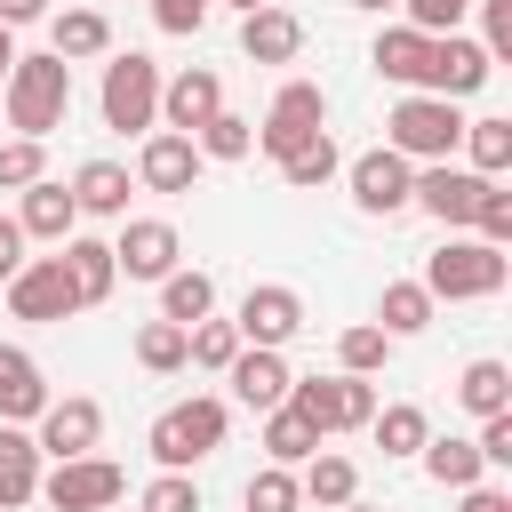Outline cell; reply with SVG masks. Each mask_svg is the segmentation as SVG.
I'll return each mask as SVG.
<instances>
[{"mask_svg": "<svg viewBox=\"0 0 512 512\" xmlns=\"http://www.w3.org/2000/svg\"><path fill=\"white\" fill-rule=\"evenodd\" d=\"M40 496H48L56 512H112V504L128 496V472H120L112 456H72V464L40 472Z\"/></svg>", "mask_w": 512, "mask_h": 512, "instance_id": "ba28073f", "label": "cell"}, {"mask_svg": "<svg viewBox=\"0 0 512 512\" xmlns=\"http://www.w3.org/2000/svg\"><path fill=\"white\" fill-rule=\"evenodd\" d=\"M40 16H48V0H0V24H8V32H16V24H40Z\"/></svg>", "mask_w": 512, "mask_h": 512, "instance_id": "f907efd6", "label": "cell"}, {"mask_svg": "<svg viewBox=\"0 0 512 512\" xmlns=\"http://www.w3.org/2000/svg\"><path fill=\"white\" fill-rule=\"evenodd\" d=\"M384 144H392L408 168L456 160V144H464V112H456L448 96H400V104L384 112Z\"/></svg>", "mask_w": 512, "mask_h": 512, "instance_id": "3957f363", "label": "cell"}, {"mask_svg": "<svg viewBox=\"0 0 512 512\" xmlns=\"http://www.w3.org/2000/svg\"><path fill=\"white\" fill-rule=\"evenodd\" d=\"M0 104H8V128L16 136L48 144L64 128V112H72V64L64 56H16L8 80H0Z\"/></svg>", "mask_w": 512, "mask_h": 512, "instance_id": "6da1fadb", "label": "cell"}, {"mask_svg": "<svg viewBox=\"0 0 512 512\" xmlns=\"http://www.w3.org/2000/svg\"><path fill=\"white\" fill-rule=\"evenodd\" d=\"M368 64H376L392 88L424 96V72H432V40H424V32H408V24H384V32H376V48H368Z\"/></svg>", "mask_w": 512, "mask_h": 512, "instance_id": "7402d4cb", "label": "cell"}, {"mask_svg": "<svg viewBox=\"0 0 512 512\" xmlns=\"http://www.w3.org/2000/svg\"><path fill=\"white\" fill-rule=\"evenodd\" d=\"M456 496H464L456 512H512V496H504L496 480H480V488H456Z\"/></svg>", "mask_w": 512, "mask_h": 512, "instance_id": "c3c4849f", "label": "cell"}, {"mask_svg": "<svg viewBox=\"0 0 512 512\" xmlns=\"http://www.w3.org/2000/svg\"><path fill=\"white\" fill-rule=\"evenodd\" d=\"M96 104H104V128H120V136H152V128H160V64L136 56V48L112 56Z\"/></svg>", "mask_w": 512, "mask_h": 512, "instance_id": "8992f818", "label": "cell"}, {"mask_svg": "<svg viewBox=\"0 0 512 512\" xmlns=\"http://www.w3.org/2000/svg\"><path fill=\"white\" fill-rule=\"evenodd\" d=\"M136 504H144V512H200V480H192V472H160V480H144Z\"/></svg>", "mask_w": 512, "mask_h": 512, "instance_id": "7bdbcfd3", "label": "cell"}, {"mask_svg": "<svg viewBox=\"0 0 512 512\" xmlns=\"http://www.w3.org/2000/svg\"><path fill=\"white\" fill-rule=\"evenodd\" d=\"M176 256H184V240H176L168 216H120V232H112V264H120V280H168Z\"/></svg>", "mask_w": 512, "mask_h": 512, "instance_id": "9c48e42d", "label": "cell"}, {"mask_svg": "<svg viewBox=\"0 0 512 512\" xmlns=\"http://www.w3.org/2000/svg\"><path fill=\"white\" fill-rule=\"evenodd\" d=\"M336 512H384V504H360V496H352V504H336Z\"/></svg>", "mask_w": 512, "mask_h": 512, "instance_id": "11a10c76", "label": "cell"}, {"mask_svg": "<svg viewBox=\"0 0 512 512\" xmlns=\"http://www.w3.org/2000/svg\"><path fill=\"white\" fill-rule=\"evenodd\" d=\"M472 448H480L488 472H504V464H512V408H504V416H480V440H472Z\"/></svg>", "mask_w": 512, "mask_h": 512, "instance_id": "f6af8a7d", "label": "cell"}, {"mask_svg": "<svg viewBox=\"0 0 512 512\" xmlns=\"http://www.w3.org/2000/svg\"><path fill=\"white\" fill-rule=\"evenodd\" d=\"M40 176H48V144L8 136V144H0V192H24V184H40Z\"/></svg>", "mask_w": 512, "mask_h": 512, "instance_id": "60d3db41", "label": "cell"}, {"mask_svg": "<svg viewBox=\"0 0 512 512\" xmlns=\"http://www.w3.org/2000/svg\"><path fill=\"white\" fill-rule=\"evenodd\" d=\"M384 360H392V336H384L376 320H360V328L336 336V368H344V376H376Z\"/></svg>", "mask_w": 512, "mask_h": 512, "instance_id": "74e56055", "label": "cell"}, {"mask_svg": "<svg viewBox=\"0 0 512 512\" xmlns=\"http://www.w3.org/2000/svg\"><path fill=\"white\" fill-rule=\"evenodd\" d=\"M416 456H424V472H432L440 488H480V480H488L480 448H472V440H456V432H448V440H424Z\"/></svg>", "mask_w": 512, "mask_h": 512, "instance_id": "836d02e7", "label": "cell"}, {"mask_svg": "<svg viewBox=\"0 0 512 512\" xmlns=\"http://www.w3.org/2000/svg\"><path fill=\"white\" fill-rule=\"evenodd\" d=\"M56 264H64V280H72V296H80V312H88V304H104V296L120 288V264H112V240H88V232H72V240L56 248Z\"/></svg>", "mask_w": 512, "mask_h": 512, "instance_id": "44dd1931", "label": "cell"}, {"mask_svg": "<svg viewBox=\"0 0 512 512\" xmlns=\"http://www.w3.org/2000/svg\"><path fill=\"white\" fill-rule=\"evenodd\" d=\"M16 232H24V240H48V248H64V240L80 232V208H72V192H64L56 176L24 184V192H16Z\"/></svg>", "mask_w": 512, "mask_h": 512, "instance_id": "ac0fdd59", "label": "cell"}, {"mask_svg": "<svg viewBox=\"0 0 512 512\" xmlns=\"http://www.w3.org/2000/svg\"><path fill=\"white\" fill-rule=\"evenodd\" d=\"M224 376H232V400H240V408H256V416H264V408H280V400H288V384H296V376H288V360H280V352H256V344H240V360H232Z\"/></svg>", "mask_w": 512, "mask_h": 512, "instance_id": "603a6c76", "label": "cell"}, {"mask_svg": "<svg viewBox=\"0 0 512 512\" xmlns=\"http://www.w3.org/2000/svg\"><path fill=\"white\" fill-rule=\"evenodd\" d=\"M32 496H40V448L24 424H0V512H16Z\"/></svg>", "mask_w": 512, "mask_h": 512, "instance_id": "484cf974", "label": "cell"}, {"mask_svg": "<svg viewBox=\"0 0 512 512\" xmlns=\"http://www.w3.org/2000/svg\"><path fill=\"white\" fill-rule=\"evenodd\" d=\"M240 344H256V352H280L296 328H304V296L288 288V280H256L248 296H240Z\"/></svg>", "mask_w": 512, "mask_h": 512, "instance_id": "7c38bea8", "label": "cell"}, {"mask_svg": "<svg viewBox=\"0 0 512 512\" xmlns=\"http://www.w3.org/2000/svg\"><path fill=\"white\" fill-rule=\"evenodd\" d=\"M64 192H72V208H80V216H112V224H120V216H128V192H136V176H128L120 160H80V176H72Z\"/></svg>", "mask_w": 512, "mask_h": 512, "instance_id": "cb8c5ba5", "label": "cell"}, {"mask_svg": "<svg viewBox=\"0 0 512 512\" xmlns=\"http://www.w3.org/2000/svg\"><path fill=\"white\" fill-rule=\"evenodd\" d=\"M344 184H352V208H360V216H400L408 192H416V168H408L392 144H376V152H360V160L344 168Z\"/></svg>", "mask_w": 512, "mask_h": 512, "instance_id": "8fae6325", "label": "cell"}, {"mask_svg": "<svg viewBox=\"0 0 512 512\" xmlns=\"http://www.w3.org/2000/svg\"><path fill=\"white\" fill-rule=\"evenodd\" d=\"M208 312H216V280H208V272H192V264H176V272L160 280V320L192 328V320H208Z\"/></svg>", "mask_w": 512, "mask_h": 512, "instance_id": "f1b7e54d", "label": "cell"}, {"mask_svg": "<svg viewBox=\"0 0 512 512\" xmlns=\"http://www.w3.org/2000/svg\"><path fill=\"white\" fill-rule=\"evenodd\" d=\"M16 56H24V48H16V32L0 24V80H8V64H16Z\"/></svg>", "mask_w": 512, "mask_h": 512, "instance_id": "816d5d0a", "label": "cell"}, {"mask_svg": "<svg viewBox=\"0 0 512 512\" xmlns=\"http://www.w3.org/2000/svg\"><path fill=\"white\" fill-rule=\"evenodd\" d=\"M224 8H240V16H256V8H272V0H224Z\"/></svg>", "mask_w": 512, "mask_h": 512, "instance_id": "f5cc1de1", "label": "cell"}, {"mask_svg": "<svg viewBox=\"0 0 512 512\" xmlns=\"http://www.w3.org/2000/svg\"><path fill=\"white\" fill-rule=\"evenodd\" d=\"M456 400H464V416H504L512 408V368L504 360H472L456 376Z\"/></svg>", "mask_w": 512, "mask_h": 512, "instance_id": "1f68e13d", "label": "cell"}, {"mask_svg": "<svg viewBox=\"0 0 512 512\" xmlns=\"http://www.w3.org/2000/svg\"><path fill=\"white\" fill-rule=\"evenodd\" d=\"M8 312H16V320H32V328H56V320H72V312H80V296H72V280H64V264H56V256H24V264H16V280H8Z\"/></svg>", "mask_w": 512, "mask_h": 512, "instance_id": "30bf717a", "label": "cell"}, {"mask_svg": "<svg viewBox=\"0 0 512 512\" xmlns=\"http://www.w3.org/2000/svg\"><path fill=\"white\" fill-rule=\"evenodd\" d=\"M488 48L480 40H464V32H448V40H432V72H424V96H472V88H488Z\"/></svg>", "mask_w": 512, "mask_h": 512, "instance_id": "e0dca14e", "label": "cell"}, {"mask_svg": "<svg viewBox=\"0 0 512 512\" xmlns=\"http://www.w3.org/2000/svg\"><path fill=\"white\" fill-rule=\"evenodd\" d=\"M312 448H328V440H320V432H312V424H304L288 400H280V408H264V456H272L280 472H296Z\"/></svg>", "mask_w": 512, "mask_h": 512, "instance_id": "f546056e", "label": "cell"}, {"mask_svg": "<svg viewBox=\"0 0 512 512\" xmlns=\"http://www.w3.org/2000/svg\"><path fill=\"white\" fill-rule=\"evenodd\" d=\"M480 48H488V64H504L512 56V0H480Z\"/></svg>", "mask_w": 512, "mask_h": 512, "instance_id": "bcb514c9", "label": "cell"}, {"mask_svg": "<svg viewBox=\"0 0 512 512\" xmlns=\"http://www.w3.org/2000/svg\"><path fill=\"white\" fill-rule=\"evenodd\" d=\"M216 112H224V80H216L208 64H184L176 80H160V128H176V136H200Z\"/></svg>", "mask_w": 512, "mask_h": 512, "instance_id": "5bb4252c", "label": "cell"}, {"mask_svg": "<svg viewBox=\"0 0 512 512\" xmlns=\"http://www.w3.org/2000/svg\"><path fill=\"white\" fill-rule=\"evenodd\" d=\"M472 240L512 248V192H504V184H480V200H472Z\"/></svg>", "mask_w": 512, "mask_h": 512, "instance_id": "ab89813d", "label": "cell"}, {"mask_svg": "<svg viewBox=\"0 0 512 512\" xmlns=\"http://www.w3.org/2000/svg\"><path fill=\"white\" fill-rule=\"evenodd\" d=\"M464 152H472V176H504L512 168V120H464Z\"/></svg>", "mask_w": 512, "mask_h": 512, "instance_id": "d590c367", "label": "cell"}, {"mask_svg": "<svg viewBox=\"0 0 512 512\" xmlns=\"http://www.w3.org/2000/svg\"><path fill=\"white\" fill-rule=\"evenodd\" d=\"M136 368L176 376V368H184V328H176V320H144V328H136Z\"/></svg>", "mask_w": 512, "mask_h": 512, "instance_id": "f35d334b", "label": "cell"}, {"mask_svg": "<svg viewBox=\"0 0 512 512\" xmlns=\"http://www.w3.org/2000/svg\"><path fill=\"white\" fill-rule=\"evenodd\" d=\"M208 8H216V0H152V24H160V32H200Z\"/></svg>", "mask_w": 512, "mask_h": 512, "instance_id": "7dc6e473", "label": "cell"}, {"mask_svg": "<svg viewBox=\"0 0 512 512\" xmlns=\"http://www.w3.org/2000/svg\"><path fill=\"white\" fill-rule=\"evenodd\" d=\"M368 432H376V448H384V456H416V448L432 440V416H424L416 400H392V408H376V416H368Z\"/></svg>", "mask_w": 512, "mask_h": 512, "instance_id": "d6a6232c", "label": "cell"}, {"mask_svg": "<svg viewBox=\"0 0 512 512\" xmlns=\"http://www.w3.org/2000/svg\"><path fill=\"white\" fill-rule=\"evenodd\" d=\"M232 360H240V328H232V320H216V312H208V320H192V328H184V368L224 376Z\"/></svg>", "mask_w": 512, "mask_h": 512, "instance_id": "4dcf8cb0", "label": "cell"}, {"mask_svg": "<svg viewBox=\"0 0 512 512\" xmlns=\"http://www.w3.org/2000/svg\"><path fill=\"white\" fill-rule=\"evenodd\" d=\"M288 408L320 432V440H336V432H368V416H376V384L368 376H296L288 384Z\"/></svg>", "mask_w": 512, "mask_h": 512, "instance_id": "5b68a950", "label": "cell"}, {"mask_svg": "<svg viewBox=\"0 0 512 512\" xmlns=\"http://www.w3.org/2000/svg\"><path fill=\"white\" fill-rule=\"evenodd\" d=\"M336 168H344V152H336V136H312V144H304L296 160H280V184H288V192H320V184H328Z\"/></svg>", "mask_w": 512, "mask_h": 512, "instance_id": "8d00e7d4", "label": "cell"}, {"mask_svg": "<svg viewBox=\"0 0 512 512\" xmlns=\"http://www.w3.org/2000/svg\"><path fill=\"white\" fill-rule=\"evenodd\" d=\"M200 168H208V160H200L192 136H176V128H152L144 152H136V184H144V192H192Z\"/></svg>", "mask_w": 512, "mask_h": 512, "instance_id": "2e32d148", "label": "cell"}, {"mask_svg": "<svg viewBox=\"0 0 512 512\" xmlns=\"http://www.w3.org/2000/svg\"><path fill=\"white\" fill-rule=\"evenodd\" d=\"M248 512H296L304 496H296V472H280V464H264V472H248Z\"/></svg>", "mask_w": 512, "mask_h": 512, "instance_id": "b9f144b4", "label": "cell"}, {"mask_svg": "<svg viewBox=\"0 0 512 512\" xmlns=\"http://www.w3.org/2000/svg\"><path fill=\"white\" fill-rule=\"evenodd\" d=\"M16 264H24V232H16V216H0V288L16 280Z\"/></svg>", "mask_w": 512, "mask_h": 512, "instance_id": "681fc988", "label": "cell"}, {"mask_svg": "<svg viewBox=\"0 0 512 512\" xmlns=\"http://www.w3.org/2000/svg\"><path fill=\"white\" fill-rule=\"evenodd\" d=\"M296 48H304V16L296 8H256V16H240V56L248 64H296Z\"/></svg>", "mask_w": 512, "mask_h": 512, "instance_id": "ffe728a7", "label": "cell"}, {"mask_svg": "<svg viewBox=\"0 0 512 512\" xmlns=\"http://www.w3.org/2000/svg\"><path fill=\"white\" fill-rule=\"evenodd\" d=\"M312 136H328V96H320V80H280L272 104H264V120H256V144H264L272 160H296Z\"/></svg>", "mask_w": 512, "mask_h": 512, "instance_id": "52a82bcc", "label": "cell"}, {"mask_svg": "<svg viewBox=\"0 0 512 512\" xmlns=\"http://www.w3.org/2000/svg\"><path fill=\"white\" fill-rule=\"evenodd\" d=\"M376 328L400 344V336H424L432 328V296H424V280H384V296H376Z\"/></svg>", "mask_w": 512, "mask_h": 512, "instance_id": "83f0119b", "label": "cell"}, {"mask_svg": "<svg viewBox=\"0 0 512 512\" xmlns=\"http://www.w3.org/2000/svg\"><path fill=\"white\" fill-rule=\"evenodd\" d=\"M224 400H208V392H192V400H176V408H160L152 416V432H144V448L160 456V472H192V464H208L216 448H224Z\"/></svg>", "mask_w": 512, "mask_h": 512, "instance_id": "7a4b0ae2", "label": "cell"}, {"mask_svg": "<svg viewBox=\"0 0 512 512\" xmlns=\"http://www.w3.org/2000/svg\"><path fill=\"white\" fill-rule=\"evenodd\" d=\"M296 496H304V504H320V512H336V504H352V496H360V464H352V456H336V448H312V456H304V472H296Z\"/></svg>", "mask_w": 512, "mask_h": 512, "instance_id": "d4e9b609", "label": "cell"}, {"mask_svg": "<svg viewBox=\"0 0 512 512\" xmlns=\"http://www.w3.org/2000/svg\"><path fill=\"white\" fill-rule=\"evenodd\" d=\"M192 152H200V160H248V152H256V120H248V112H216V120L192 136Z\"/></svg>", "mask_w": 512, "mask_h": 512, "instance_id": "e575fe53", "label": "cell"}, {"mask_svg": "<svg viewBox=\"0 0 512 512\" xmlns=\"http://www.w3.org/2000/svg\"><path fill=\"white\" fill-rule=\"evenodd\" d=\"M96 440H104V408H96L88 392H64V400H48V408H40V432H32V448H40V456L72 464V456H96Z\"/></svg>", "mask_w": 512, "mask_h": 512, "instance_id": "4fadbf2b", "label": "cell"}, {"mask_svg": "<svg viewBox=\"0 0 512 512\" xmlns=\"http://www.w3.org/2000/svg\"><path fill=\"white\" fill-rule=\"evenodd\" d=\"M48 400H56V392H48L40 360H32L24 344H0V424H40Z\"/></svg>", "mask_w": 512, "mask_h": 512, "instance_id": "d6986e66", "label": "cell"}, {"mask_svg": "<svg viewBox=\"0 0 512 512\" xmlns=\"http://www.w3.org/2000/svg\"><path fill=\"white\" fill-rule=\"evenodd\" d=\"M104 48H112V16H104V8H64V16H48V56L80 64V56H104Z\"/></svg>", "mask_w": 512, "mask_h": 512, "instance_id": "4316f807", "label": "cell"}, {"mask_svg": "<svg viewBox=\"0 0 512 512\" xmlns=\"http://www.w3.org/2000/svg\"><path fill=\"white\" fill-rule=\"evenodd\" d=\"M512 280V256L488 248V240H440L424 256V296L432 304H472V296H496Z\"/></svg>", "mask_w": 512, "mask_h": 512, "instance_id": "277c9868", "label": "cell"}, {"mask_svg": "<svg viewBox=\"0 0 512 512\" xmlns=\"http://www.w3.org/2000/svg\"><path fill=\"white\" fill-rule=\"evenodd\" d=\"M352 8H368V16H384V8H400V0H352Z\"/></svg>", "mask_w": 512, "mask_h": 512, "instance_id": "db71d44e", "label": "cell"}, {"mask_svg": "<svg viewBox=\"0 0 512 512\" xmlns=\"http://www.w3.org/2000/svg\"><path fill=\"white\" fill-rule=\"evenodd\" d=\"M400 8H408V32H424V40H448L472 16V0H400Z\"/></svg>", "mask_w": 512, "mask_h": 512, "instance_id": "ee69618b", "label": "cell"}, {"mask_svg": "<svg viewBox=\"0 0 512 512\" xmlns=\"http://www.w3.org/2000/svg\"><path fill=\"white\" fill-rule=\"evenodd\" d=\"M480 184H488V176H472V168H456V160H432V168H416V192H408V208H424V216H440V224L456 232V224H472V200H480Z\"/></svg>", "mask_w": 512, "mask_h": 512, "instance_id": "9a60e30c", "label": "cell"}]
</instances>
